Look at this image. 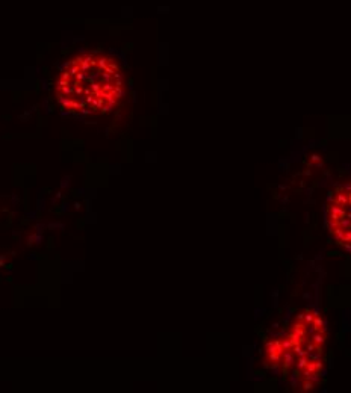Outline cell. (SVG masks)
<instances>
[{
  "instance_id": "6da1fadb",
  "label": "cell",
  "mask_w": 351,
  "mask_h": 393,
  "mask_svg": "<svg viewBox=\"0 0 351 393\" xmlns=\"http://www.w3.org/2000/svg\"><path fill=\"white\" fill-rule=\"evenodd\" d=\"M55 94L61 106L74 114L101 115L112 111L126 94L118 61L105 53H83L62 67Z\"/></svg>"
}]
</instances>
